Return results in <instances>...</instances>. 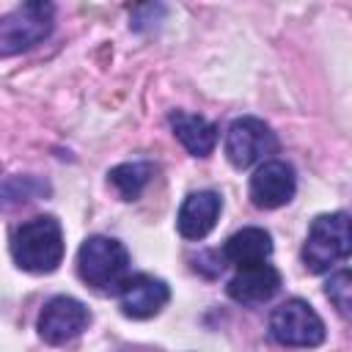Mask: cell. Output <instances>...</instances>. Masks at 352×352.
I'll use <instances>...</instances> for the list:
<instances>
[{
    "mask_svg": "<svg viewBox=\"0 0 352 352\" xmlns=\"http://www.w3.org/2000/svg\"><path fill=\"white\" fill-rule=\"evenodd\" d=\"M11 256L25 272H52L63 258V228L52 214L22 223L11 239Z\"/></svg>",
    "mask_w": 352,
    "mask_h": 352,
    "instance_id": "cell-1",
    "label": "cell"
},
{
    "mask_svg": "<svg viewBox=\"0 0 352 352\" xmlns=\"http://www.w3.org/2000/svg\"><path fill=\"white\" fill-rule=\"evenodd\" d=\"M352 256V217L344 212L319 214L302 245V264L308 272H327L333 264Z\"/></svg>",
    "mask_w": 352,
    "mask_h": 352,
    "instance_id": "cell-2",
    "label": "cell"
},
{
    "mask_svg": "<svg viewBox=\"0 0 352 352\" xmlns=\"http://www.w3.org/2000/svg\"><path fill=\"white\" fill-rule=\"evenodd\" d=\"M126 270H129V253L113 236H88L77 250L80 278L99 292L121 289V283L126 280Z\"/></svg>",
    "mask_w": 352,
    "mask_h": 352,
    "instance_id": "cell-3",
    "label": "cell"
},
{
    "mask_svg": "<svg viewBox=\"0 0 352 352\" xmlns=\"http://www.w3.org/2000/svg\"><path fill=\"white\" fill-rule=\"evenodd\" d=\"M55 28V6L52 0H22L6 19L0 22V55L11 58L33 44L44 41Z\"/></svg>",
    "mask_w": 352,
    "mask_h": 352,
    "instance_id": "cell-4",
    "label": "cell"
},
{
    "mask_svg": "<svg viewBox=\"0 0 352 352\" xmlns=\"http://www.w3.org/2000/svg\"><path fill=\"white\" fill-rule=\"evenodd\" d=\"M270 336L283 346H319L324 322L305 300H286L270 314Z\"/></svg>",
    "mask_w": 352,
    "mask_h": 352,
    "instance_id": "cell-5",
    "label": "cell"
},
{
    "mask_svg": "<svg viewBox=\"0 0 352 352\" xmlns=\"http://www.w3.org/2000/svg\"><path fill=\"white\" fill-rule=\"evenodd\" d=\"M275 151H278V138L261 118L242 116L231 121L226 132V157L234 168L245 170L256 162H264Z\"/></svg>",
    "mask_w": 352,
    "mask_h": 352,
    "instance_id": "cell-6",
    "label": "cell"
},
{
    "mask_svg": "<svg viewBox=\"0 0 352 352\" xmlns=\"http://www.w3.org/2000/svg\"><path fill=\"white\" fill-rule=\"evenodd\" d=\"M91 322V314L88 308L74 300V297H52L41 316H38V336L47 341V344H66L72 341L74 336H80Z\"/></svg>",
    "mask_w": 352,
    "mask_h": 352,
    "instance_id": "cell-7",
    "label": "cell"
},
{
    "mask_svg": "<svg viewBox=\"0 0 352 352\" xmlns=\"http://www.w3.org/2000/svg\"><path fill=\"white\" fill-rule=\"evenodd\" d=\"M297 176L283 160H264L250 176V201L258 209H278L294 198Z\"/></svg>",
    "mask_w": 352,
    "mask_h": 352,
    "instance_id": "cell-8",
    "label": "cell"
},
{
    "mask_svg": "<svg viewBox=\"0 0 352 352\" xmlns=\"http://www.w3.org/2000/svg\"><path fill=\"white\" fill-rule=\"evenodd\" d=\"M168 300H170L168 283L154 275H146V272L126 278L118 289L121 314L129 319H151L168 305Z\"/></svg>",
    "mask_w": 352,
    "mask_h": 352,
    "instance_id": "cell-9",
    "label": "cell"
},
{
    "mask_svg": "<svg viewBox=\"0 0 352 352\" xmlns=\"http://www.w3.org/2000/svg\"><path fill=\"white\" fill-rule=\"evenodd\" d=\"M280 289V272L272 264H250V267H239L236 275L228 280L226 292L234 302L239 305H261L267 300H272Z\"/></svg>",
    "mask_w": 352,
    "mask_h": 352,
    "instance_id": "cell-10",
    "label": "cell"
},
{
    "mask_svg": "<svg viewBox=\"0 0 352 352\" xmlns=\"http://www.w3.org/2000/svg\"><path fill=\"white\" fill-rule=\"evenodd\" d=\"M220 209H223V201L217 192H212V190L190 192L179 209V217H176L179 234L184 239H204L214 228Z\"/></svg>",
    "mask_w": 352,
    "mask_h": 352,
    "instance_id": "cell-11",
    "label": "cell"
},
{
    "mask_svg": "<svg viewBox=\"0 0 352 352\" xmlns=\"http://www.w3.org/2000/svg\"><path fill=\"white\" fill-rule=\"evenodd\" d=\"M168 121H170V129L179 138V143L192 157H209L214 151V146H217V126L212 121H206L204 116L173 110Z\"/></svg>",
    "mask_w": 352,
    "mask_h": 352,
    "instance_id": "cell-12",
    "label": "cell"
},
{
    "mask_svg": "<svg viewBox=\"0 0 352 352\" xmlns=\"http://www.w3.org/2000/svg\"><path fill=\"white\" fill-rule=\"evenodd\" d=\"M270 253H272V236L256 226L231 234L223 245V258L228 264H234L236 270L250 267V264H261L270 258Z\"/></svg>",
    "mask_w": 352,
    "mask_h": 352,
    "instance_id": "cell-13",
    "label": "cell"
},
{
    "mask_svg": "<svg viewBox=\"0 0 352 352\" xmlns=\"http://www.w3.org/2000/svg\"><path fill=\"white\" fill-rule=\"evenodd\" d=\"M154 173H157L154 162H124V165H116L107 173V179H110V184L118 190V195L124 201H135L148 187Z\"/></svg>",
    "mask_w": 352,
    "mask_h": 352,
    "instance_id": "cell-14",
    "label": "cell"
},
{
    "mask_svg": "<svg viewBox=\"0 0 352 352\" xmlns=\"http://www.w3.org/2000/svg\"><path fill=\"white\" fill-rule=\"evenodd\" d=\"M324 294L327 300L333 302V308L346 319L352 322V270H338L327 278L324 283Z\"/></svg>",
    "mask_w": 352,
    "mask_h": 352,
    "instance_id": "cell-15",
    "label": "cell"
},
{
    "mask_svg": "<svg viewBox=\"0 0 352 352\" xmlns=\"http://www.w3.org/2000/svg\"><path fill=\"white\" fill-rule=\"evenodd\" d=\"M41 192H50V187L44 182H38L36 176H8L3 184V195L6 204H16V201H33Z\"/></svg>",
    "mask_w": 352,
    "mask_h": 352,
    "instance_id": "cell-16",
    "label": "cell"
}]
</instances>
